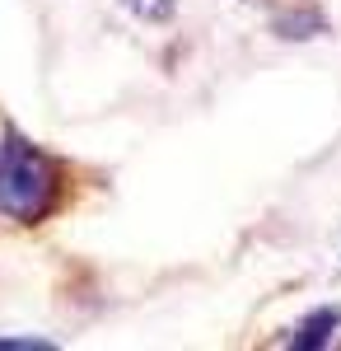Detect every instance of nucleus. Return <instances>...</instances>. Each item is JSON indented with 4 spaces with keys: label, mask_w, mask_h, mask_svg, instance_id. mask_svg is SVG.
Masks as SVG:
<instances>
[{
    "label": "nucleus",
    "mask_w": 341,
    "mask_h": 351,
    "mask_svg": "<svg viewBox=\"0 0 341 351\" xmlns=\"http://www.w3.org/2000/svg\"><path fill=\"white\" fill-rule=\"evenodd\" d=\"M61 164L28 136L5 127L0 136V216L14 225H38L61 206Z\"/></svg>",
    "instance_id": "obj_1"
},
{
    "label": "nucleus",
    "mask_w": 341,
    "mask_h": 351,
    "mask_svg": "<svg viewBox=\"0 0 341 351\" xmlns=\"http://www.w3.org/2000/svg\"><path fill=\"white\" fill-rule=\"evenodd\" d=\"M341 328V309H318V314H309L304 324L294 328V347H327L332 342V332Z\"/></svg>",
    "instance_id": "obj_2"
},
{
    "label": "nucleus",
    "mask_w": 341,
    "mask_h": 351,
    "mask_svg": "<svg viewBox=\"0 0 341 351\" xmlns=\"http://www.w3.org/2000/svg\"><path fill=\"white\" fill-rule=\"evenodd\" d=\"M136 14H145V19H164L168 10H173V0H127Z\"/></svg>",
    "instance_id": "obj_3"
}]
</instances>
